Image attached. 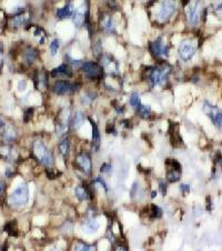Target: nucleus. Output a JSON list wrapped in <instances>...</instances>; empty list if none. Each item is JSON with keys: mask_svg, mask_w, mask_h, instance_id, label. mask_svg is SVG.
Masks as SVG:
<instances>
[{"mask_svg": "<svg viewBox=\"0 0 222 251\" xmlns=\"http://www.w3.org/2000/svg\"><path fill=\"white\" fill-rule=\"evenodd\" d=\"M32 152L37 160L47 168H52L55 164V158L51 153V151L46 147L42 140H34L32 143Z\"/></svg>", "mask_w": 222, "mask_h": 251, "instance_id": "1", "label": "nucleus"}, {"mask_svg": "<svg viewBox=\"0 0 222 251\" xmlns=\"http://www.w3.org/2000/svg\"><path fill=\"white\" fill-rule=\"evenodd\" d=\"M28 201H29V190L26 183L19 184L8 197V203L15 208L23 207L28 203Z\"/></svg>", "mask_w": 222, "mask_h": 251, "instance_id": "2", "label": "nucleus"}, {"mask_svg": "<svg viewBox=\"0 0 222 251\" xmlns=\"http://www.w3.org/2000/svg\"><path fill=\"white\" fill-rule=\"evenodd\" d=\"M169 73H170V68L168 67L152 68L150 70V72H149V76H148V79H149L151 87L164 86L166 82L168 81Z\"/></svg>", "mask_w": 222, "mask_h": 251, "instance_id": "3", "label": "nucleus"}, {"mask_svg": "<svg viewBox=\"0 0 222 251\" xmlns=\"http://www.w3.org/2000/svg\"><path fill=\"white\" fill-rule=\"evenodd\" d=\"M203 112L210 118L211 122L218 130L222 131V110L217 106L210 103L209 101H204L203 103Z\"/></svg>", "mask_w": 222, "mask_h": 251, "instance_id": "4", "label": "nucleus"}, {"mask_svg": "<svg viewBox=\"0 0 222 251\" xmlns=\"http://www.w3.org/2000/svg\"><path fill=\"white\" fill-rule=\"evenodd\" d=\"M78 84H72L67 80H58L52 86V91L58 96H69L78 91Z\"/></svg>", "mask_w": 222, "mask_h": 251, "instance_id": "5", "label": "nucleus"}, {"mask_svg": "<svg viewBox=\"0 0 222 251\" xmlns=\"http://www.w3.org/2000/svg\"><path fill=\"white\" fill-rule=\"evenodd\" d=\"M177 4L174 0H163L158 11V20L160 22H167L170 20L172 15L176 12Z\"/></svg>", "mask_w": 222, "mask_h": 251, "instance_id": "6", "label": "nucleus"}, {"mask_svg": "<svg viewBox=\"0 0 222 251\" xmlns=\"http://www.w3.org/2000/svg\"><path fill=\"white\" fill-rule=\"evenodd\" d=\"M81 70L84 71L87 78L89 79H100L103 76V68L99 63L93 62V61H88L84 62Z\"/></svg>", "mask_w": 222, "mask_h": 251, "instance_id": "7", "label": "nucleus"}, {"mask_svg": "<svg viewBox=\"0 0 222 251\" xmlns=\"http://www.w3.org/2000/svg\"><path fill=\"white\" fill-rule=\"evenodd\" d=\"M196 54V47L193 46V43L190 40H183L179 46L178 49V54L182 61H189L193 58V56Z\"/></svg>", "mask_w": 222, "mask_h": 251, "instance_id": "8", "label": "nucleus"}, {"mask_svg": "<svg viewBox=\"0 0 222 251\" xmlns=\"http://www.w3.org/2000/svg\"><path fill=\"white\" fill-rule=\"evenodd\" d=\"M150 51L155 57H168L169 47L164 43L163 38L158 37L155 41L150 43Z\"/></svg>", "mask_w": 222, "mask_h": 251, "instance_id": "9", "label": "nucleus"}, {"mask_svg": "<svg viewBox=\"0 0 222 251\" xmlns=\"http://www.w3.org/2000/svg\"><path fill=\"white\" fill-rule=\"evenodd\" d=\"M75 164L80 168V170L84 172V175H90L92 171V161L90 156L87 152H81L75 157Z\"/></svg>", "mask_w": 222, "mask_h": 251, "instance_id": "10", "label": "nucleus"}, {"mask_svg": "<svg viewBox=\"0 0 222 251\" xmlns=\"http://www.w3.org/2000/svg\"><path fill=\"white\" fill-rule=\"evenodd\" d=\"M101 66L103 69L109 70V72H111V73H118L119 63L110 54H101Z\"/></svg>", "mask_w": 222, "mask_h": 251, "instance_id": "11", "label": "nucleus"}, {"mask_svg": "<svg viewBox=\"0 0 222 251\" xmlns=\"http://www.w3.org/2000/svg\"><path fill=\"white\" fill-rule=\"evenodd\" d=\"M99 229H100V222L97 218H88L82 225V230L89 234L96 233Z\"/></svg>", "mask_w": 222, "mask_h": 251, "instance_id": "12", "label": "nucleus"}, {"mask_svg": "<svg viewBox=\"0 0 222 251\" xmlns=\"http://www.w3.org/2000/svg\"><path fill=\"white\" fill-rule=\"evenodd\" d=\"M51 77L53 78H61V77H71L72 76V69L69 65H60L59 67L55 68L52 71L50 72Z\"/></svg>", "mask_w": 222, "mask_h": 251, "instance_id": "13", "label": "nucleus"}, {"mask_svg": "<svg viewBox=\"0 0 222 251\" xmlns=\"http://www.w3.org/2000/svg\"><path fill=\"white\" fill-rule=\"evenodd\" d=\"M72 21L75 23V27H82V26L87 22V13H86V10L84 8H78L75 9L73 11V15H72Z\"/></svg>", "mask_w": 222, "mask_h": 251, "instance_id": "14", "label": "nucleus"}, {"mask_svg": "<svg viewBox=\"0 0 222 251\" xmlns=\"http://www.w3.org/2000/svg\"><path fill=\"white\" fill-rule=\"evenodd\" d=\"M91 122V128H92V141H91V147H92L93 151H98L100 148L101 143V136L99 128L95 121H92V119H89Z\"/></svg>", "mask_w": 222, "mask_h": 251, "instance_id": "15", "label": "nucleus"}, {"mask_svg": "<svg viewBox=\"0 0 222 251\" xmlns=\"http://www.w3.org/2000/svg\"><path fill=\"white\" fill-rule=\"evenodd\" d=\"M188 20L191 25L196 26L200 20V11H199V1H197L194 4L190 7L188 13Z\"/></svg>", "mask_w": 222, "mask_h": 251, "instance_id": "16", "label": "nucleus"}, {"mask_svg": "<svg viewBox=\"0 0 222 251\" xmlns=\"http://www.w3.org/2000/svg\"><path fill=\"white\" fill-rule=\"evenodd\" d=\"M73 11L75 9L72 7V4L70 2H68L66 6H63L62 8H58L57 9V17L59 19H67V18H71L72 15H73Z\"/></svg>", "mask_w": 222, "mask_h": 251, "instance_id": "17", "label": "nucleus"}, {"mask_svg": "<svg viewBox=\"0 0 222 251\" xmlns=\"http://www.w3.org/2000/svg\"><path fill=\"white\" fill-rule=\"evenodd\" d=\"M101 27L107 34H114L116 31V26L111 16H105L101 19Z\"/></svg>", "mask_w": 222, "mask_h": 251, "instance_id": "18", "label": "nucleus"}, {"mask_svg": "<svg viewBox=\"0 0 222 251\" xmlns=\"http://www.w3.org/2000/svg\"><path fill=\"white\" fill-rule=\"evenodd\" d=\"M70 148H71V146H70V140L68 138L62 139V140L59 142L58 149H59L60 155H61V157H62L63 159H68V158H69V155H70Z\"/></svg>", "mask_w": 222, "mask_h": 251, "instance_id": "19", "label": "nucleus"}, {"mask_svg": "<svg viewBox=\"0 0 222 251\" xmlns=\"http://www.w3.org/2000/svg\"><path fill=\"white\" fill-rule=\"evenodd\" d=\"M75 196L79 201H87L90 199V193L88 189L81 184H78L75 187Z\"/></svg>", "mask_w": 222, "mask_h": 251, "instance_id": "20", "label": "nucleus"}, {"mask_svg": "<svg viewBox=\"0 0 222 251\" xmlns=\"http://www.w3.org/2000/svg\"><path fill=\"white\" fill-rule=\"evenodd\" d=\"M23 59L27 65H32L38 59V51L32 47H28L23 52Z\"/></svg>", "mask_w": 222, "mask_h": 251, "instance_id": "21", "label": "nucleus"}, {"mask_svg": "<svg viewBox=\"0 0 222 251\" xmlns=\"http://www.w3.org/2000/svg\"><path fill=\"white\" fill-rule=\"evenodd\" d=\"M181 178V168H174L171 166V169L167 172V180L170 183L178 182Z\"/></svg>", "mask_w": 222, "mask_h": 251, "instance_id": "22", "label": "nucleus"}, {"mask_svg": "<svg viewBox=\"0 0 222 251\" xmlns=\"http://www.w3.org/2000/svg\"><path fill=\"white\" fill-rule=\"evenodd\" d=\"M84 122V114L82 111H75L71 119V126L75 130L79 129Z\"/></svg>", "mask_w": 222, "mask_h": 251, "instance_id": "23", "label": "nucleus"}, {"mask_svg": "<svg viewBox=\"0 0 222 251\" xmlns=\"http://www.w3.org/2000/svg\"><path fill=\"white\" fill-rule=\"evenodd\" d=\"M136 110H137V112H138L139 117H141L142 119H148V118H150L151 107L149 105H143V103H141Z\"/></svg>", "mask_w": 222, "mask_h": 251, "instance_id": "24", "label": "nucleus"}, {"mask_svg": "<svg viewBox=\"0 0 222 251\" xmlns=\"http://www.w3.org/2000/svg\"><path fill=\"white\" fill-rule=\"evenodd\" d=\"M97 98V95L95 93V92H92V91H86L81 96V103L84 106H88V105H90V103H92V101L95 100Z\"/></svg>", "mask_w": 222, "mask_h": 251, "instance_id": "25", "label": "nucleus"}, {"mask_svg": "<svg viewBox=\"0 0 222 251\" xmlns=\"http://www.w3.org/2000/svg\"><path fill=\"white\" fill-rule=\"evenodd\" d=\"M73 251H96V248L92 244H88L86 242H75L73 246Z\"/></svg>", "mask_w": 222, "mask_h": 251, "instance_id": "26", "label": "nucleus"}, {"mask_svg": "<svg viewBox=\"0 0 222 251\" xmlns=\"http://www.w3.org/2000/svg\"><path fill=\"white\" fill-rule=\"evenodd\" d=\"M129 103H130V106H131L132 108H134V109H137L139 106L141 105V100H140V96H139V93H137V92H133V93L130 96Z\"/></svg>", "mask_w": 222, "mask_h": 251, "instance_id": "27", "label": "nucleus"}, {"mask_svg": "<svg viewBox=\"0 0 222 251\" xmlns=\"http://www.w3.org/2000/svg\"><path fill=\"white\" fill-rule=\"evenodd\" d=\"M15 131H13L11 128H4V138L8 141H12L15 139Z\"/></svg>", "mask_w": 222, "mask_h": 251, "instance_id": "28", "label": "nucleus"}, {"mask_svg": "<svg viewBox=\"0 0 222 251\" xmlns=\"http://www.w3.org/2000/svg\"><path fill=\"white\" fill-rule=\"evenodd\" d=\"M59 47H60V42H59L58 39H55V40H52V42L50 43V54H52V56H55V54H57V52H58L59 50Z\"/></svg>", "mask_w": 222, "mask_h": 251, "instance_id": "29", "label": "nucleus"}, {"mask_svg": "<svg viewBox=\"0 0 222 251\" xmlns=\"http://www.w3.org/2000/svg\"><path fill=\"white\" fill-rule=\"evenodd\" d=\"M67 59H68V62H69V65L71 66V68H73V69H78V68H81L82 67V65H84V62L82 61H80V60H75V59L70 58L69 56H67Z\"/></svg>", "mask_w": 222, "mask_h": 251, "instance_id": "30", "label": "nucleus"}, {"mask_svg": "<svg viewBox=\"0 0 222 251\" xmlns=\"http://www.w3.org/2000/svg\"><path fill=\"white\" fill-rule=\"evenodd\" d=\"M111 170H112V166H111L110 163L103 162L101 164V167H100L101 173H103V175H109L110 172H111Z\"/></svg>", "mask_w": 222, "mask_h": 251, "instance_id": "31", "label": "nucleus"}, {"mask_svg": "<svg viewBox=\"0 0 222 251\" xmlns=\"http://www.w3.org/2000/svg\"><path fill=\"white\" fill-rule=\"evenodd\" d=\"M151 216L153 218H161L162 217V209L160 208L159 205H152Z\"/></svg>", "mask_w": 222, "mask_h": 251, "instance_id": "32", "label": "nucleus"}, {"mask_svg": "<svg viewBox=\"0 0 222 251\" xmlns=\"http://www.w3.org/2000/svg\"><path fill=\"white\" fill-rule=\"evenodd\" d=\"M32 113H34V109L32 108H29L26 110L25 113H23V120H25V122H28L32 118Z\"/></svg>", "mask_w": 222, "mask_h": 251, "instance_id": "33", "label": "nucleus"}, {"mask_svg": "<svg viewBox=\"0 0 222 251\" xmlns=\"http://www.w3.org/2000/svg\"><path fill=\"white\" fill-rule=\"evenodd\" d=\"M159 190L162 196L167 194V184H166V182H163V181L159 182Z\"/></svg>", "mask_w": 222, "mask_h": 251, "instance_id": "34", "label": "nucleus"}, {"mask_svg": "<svg viewBox=\"0 0 222 251\" xmlns=\"http://www.w3.org/2000/svg\"><path fill=\"white\" fill-rule=\"evenodd\" d=\"M180 189H181V192H189V191L191 190V187H190V184H188V183H181Z\"/></svg>", "mask_w": 222, "mask_h": 251, "instance_id": "35", "label": "nucleus"}, {"mask_svg": "<svg viewBox=\"0 0 222 251\" xmlns=\"http://www.w3.org/2000/svg\"><path fill=\"white\" fill-rule=\"evenodd\" d=\"M26 87H27V82H26V80L19 81V84H18V90H19V91H23V90L26 89Z\"/></svg>", "mask_w": 222, "mask_h": 251, "instance_id": "36", "label": "nucleus"}, {"mask_svg": "<svg viewBox=\"0 0 222 251\" xmlns=\"http://www.w3.org/2000/svg\"><path fill=\"white\" fill-rule=\"evenodd\" d=\"M2 60H4V49H2V46L0 45V67L2 66V62H4Z\"/></svg>", "mask_w": 222, "mask_h": 251, "instance_id": "37", "label": "nucleus"}, {"mask_svg": "<svg viewBox=\"0 0 222 251\" xmlns=\"http://www.w3.org/2000/svg\"><path fill=\"white\" fill-rule=\"evenodd\" d=\"M4 183L2 181H0V194L4 192Z\"/></svg>", "mask_w": 222, "mask_h": 251, "instance_id": "38", "label": "nucleus"}, {"mask_svg": "<svg viewBox=\"0 0 222 251\" xmlns=\"http://www.w3.org/2000/svg\"><path fill=\"white\" fill-rule=\"evenodd\" d=\"M155 197H157V190H152V191H151V198L155 199Z\"/></svg>", "mask_w": 222, "mask_h": 251, "instance_id": "39", "label": "nucleus"}, {"mask_svg": "<svg viewBox=\"0 0 222 251\" xmlns=\"http://www.w3.org/2000/svg\"><path fill=\"white\" fill-rule=\"evenodd\" d=\"M116 251H128L125 247H118Z\"/></svg>", "mask_w": 222, "mask_h": 251, "instance_id": "40", "label": "nucleus"}, {"mask_svg": "<svg viewBox=\"0 0 222 251\" xmlns=\"http://www.w3.org/2000/svg\"><path fill=\"white\" fill-rule=\"evenodd\" d=\"M4 121H2V120H1V119H0V129H1V128H4Z\"/></svg>", "mask_w": 222, "mask_h": 251, "instance_id": "41", "label": "nucleus"}, {"mask_svg": "<svg viewBox=\"0 0 222 251\" xmlns=\"http://www.w3.org/2000/svg\"><path fill=\"white\" fill-rule=\"evenodd\" d=\"M218 162H219V166H220L221 169H222V158H220V159L218 160Z\"/></svg>", "mask_w": 222, "mask_h": 251, "instance_id": "42", "label": "nucleus"}, {"mask_svg": "<svg viewBox=\"0 0 222 251\" xmlns=\"http://www.w3.org/2000/svg\"><path fill=\"white\" fill-rule=\"evenodd\" d=\"M217 10H222V4H219L218 7H217Z\"/></svg>", "mask_w": 222, "mask_h": 251, "instance_id": "43", "label": "nucleus"}, {"mask_svg": "<svg viewBox=\"0 0 222 251\" xmlns=\"http://www.w3.org/2000/svg\"><path fill=\"white\" fill-rule=\"evenodd\" d=\"M50 251H61V250L58 249V248H55V249H52V250H50Z\"/></svg>", "mask_w": 222, "mask_h": 251, "instance_id": "44", "label": "nucleus"}]
</instances>
